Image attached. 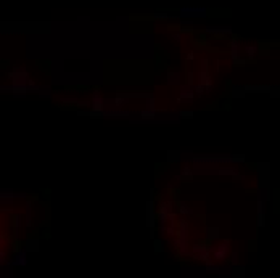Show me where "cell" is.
Wrapping results in <instances>:
<instances>
[{"instance_id":"cell-17","label":"cell","mask_w":280,"mask_h":278,"mask_svg":"<svg viewBox=\"0 0 280 278\" xmlns=\"http://www.w3.org/2000/svg\"><path fill=\"white\" fill-rule=\"evenodd\" d=\"M206 268L208 270H219V265H216V264H212V262H206Z\"/></svg>"},{"instance_id":"cell-18","label":"cell","mask_w":280,"mask_h":278,"mask_svg":"<svg viewBox=\"0 0 280 278\" xmlns=\"http://www.w3.org/2000/svg\"><path fill=\"white\" fill-rule=\"evenodd\" d=\"M230 259H232V264H235V262H237V254H232Z\"/></svg>"},{"instance_id":"cell-6","label":"cell","mask_w":280,"mask_h":278,"mask_svg":"<svg viewBox=\"0 0 280 278\" xmlns=\"http://www.w3.org/2000/svg\"><path fill=\"white\" fill-rule=\"evenodd\" d=\"M8 77L13 81L15 85H29V76H27V71L24 67H15L8 74Z\"/></svg>"},{"instance_id":"cell-5","label":"cell","mask_w":280,"mask_h":278,"mask_svg":"<svg viewBox=\"0 0 280 278\" xmlns=\"http://www.w3.org/2000/svg\"><path fill=\"white\" fill-rule=\"evenodd\" d=\"M172 216H174V201L172 200L161 201L159 206H158V220L161 224H166Z\"/></svg>"},{"instance_id":"cell-12","label":"cell","mask_w":280,"mask_h":278,"mask_svg":"<svg viewBox=\"0 0 280 278\" xmlns=\"http://www.w3.org/2000/svg\"><path fill=\"white\" fill-rule=\"evenodd\" d=\"M142 117H145V119H153V116L156 114V109H151V108H148L147 111H142Z\"/></svg>"},{"instance_id":"cell-7","label":"cell","mask_w":280,"mask_h":278,"mask_svg":"<svg viewBox=\"0 0 280 278\" xmlns=\"http://www.w3.org/2000/svg\"><path fill=\"white\" fill-rule=\"evenodd\" d=\"M193 89L192 87H187V85H184L182 89L177 92V101L179 103H192L193 101Z\"/></svg>"},{"instance_id":"cell-16","label":"cell","mask_w":280,"mask_h":278,"mask_svg":"<svg viewBox=\"0 0 280 278\" xmlns=\"http://www.w3.org/2000/svg\"><path fill=\"white\" fill-rule=\"evenodd\" d=\"M21 220H23L21 214H16V216H15V228H19V227H21Z\"/></svg>"},{"instance_id":"cell-9","label":"cell","mask_w":280,"mask_h":278,"mask_svg":"<svg viewBox=\"0 0 280 278\" xmlns=\"http://www.w3.org/2000/svg\"><path fill=\"white\" fill-rule=\"evenodd\" d=\"M168 84H169V85H177V84H180V74H179V73H169V74H168Z\"/></svg>"},{"instance_id":"cell-3","label":"cell","mask_w":280,"mask_h":278,"mask_svg":"<svg viewBox=\"0 0 280 278\" xmlns=\"http://www.w3.org/2000/svg\"><path fill=\"white\" fill-rule=\"evenodd\" d=\"M211 252H212V260L220 264L226 262L230 256V241L229 240H220L216 244L211 246Z\"/></svg>"},{"instance_id":"cell-2","label":"cell","mask_w":280,"mask_h":278,"mask_svg":"<svg viewBox=\"0 0 280 278\" xmlns=\"http://www.w3.org/2000/svg\"><path fill=\"white\" fill-rule=\"evenodd\" d=\"M212 89H214V82H212L211 74H209V71H208V61L203 59L200 73H198V84L195 87V92L198 95H203L204 92H211Z\"/></svg>"},{"instance_id":"cell-15","label":"cell","mask_w":280,"mask_h":278,"mask_svg":"<svg viewBox=\"0 0 280 278\" xmlns=\"http://www.w3.org/2000/svg\"><path fill=\"white\" fill-rule=\"evenodd\" d=\"M147 106H148V108H151V109H155V97H153V95H148Z\"/></svg>"},{"instance_id":"cell-8","label":"cell","mask_w":280,"mask_h":278,"mask_svg":"<svg viewBox=\"0 0 280 278\" xmlns=\"http://www.w3.org/2000/svg\"><path fill=\"white\" fill-rule=\"evenodd\" d=\"M230 56L234 63H240V43L237 40L230 42Z\"/></svg>"},{"instance_id":"cell-11","label":"cell","mask_w":280,"mask_h":278,"mask_svg":"<svg viewBox=\"0 0 280 278\" xmlns=\"http://www.w3.org/2000/svg\"><path fill=\"white\" fill-rule=\"evenodd\" d=\"M245 53L248 58H254L258 53V47L256 45H245Z\"/></svg>"},{"instance_id":"cell-1","label":"cell","mask_w":280,"mask_h":278,"mask_svg":"<svg viewBox=\"0 0 280 278\" xmlns=\"http://www.w3.org/2000/svg\"><path fill=\"white\" fill-rule=\"evenodd\" d=\"M176 251L180 257H187L192 254L190 248V225L185 219L177 220V238H176Z\"/></svg>"},{"instance_id":"cell-4","label":"cell","mask_w":280,"mask_h":278,"mask_svg":"<svg viewBox=\"0 0 280 278\" xmlns=\"http://www.w3.org/2000/svg\"><path fill=\"white\" fill-rule=\"evenodd\" d=\"M192 256H193V259L201 260V262L212 260L211 246H208L206 243H195V244H192Z\"/></svg>"},{"instance_id":"cell-13","label":"cell","mask_w":280,"mask_h":278,"mask_svg":"<svg viewBox=\"0 0 280 278\" xmlns=\"http://www.w3.org/2000/svg\"><path fill=\"white\" fill-rule=\"evenodd\" d=\"M179 211L182 212V214H193V211H192L190 208H188L187 204H185V202H182V204L179 206Z\"/></svg>"},{"instance_id":"cell-10","label":"cell","mask_w":280,"mask_h":278,"mask_svg":"<svg viewBox=\"0 0 280 278\" xmlns=\"http://www.w3.org/2000/svg\"><path fill=\"white\" fill-rule=\"evenodd\" d=\"M179 178H182V180H192V170H190V167H188V166H185V167L182 169V172L179 174V175H177Z\"/></svg>"},{"instance_id":"cell-14","label":"cell","mask_w":280,"mask_h":278,"mask_svg":"<svg viewBox=\"0 0 280 278\" xmlns=\"http://www.w3.org/2000/svg\"><path fill=\"white\" fill-rule=\"evenodd\" d=\"M206 232H208V240H209V241L212 240V238L218 236V228H208Z\"/></svg>"},{"instance_id":"cell-19","label":"cell","mask_w":280,"mask_h":278,"mask_svg":"<svg viewBox=\"0 0 280 278\" xmlns=\"http://www.w3.org/2000/svg\"><path fill=\"white\" fill-rule=\"evenodd\" d=\"M187 59L190 61V59H193V53H188V56H187Z\"/></svg>"}]
</instances>
